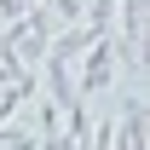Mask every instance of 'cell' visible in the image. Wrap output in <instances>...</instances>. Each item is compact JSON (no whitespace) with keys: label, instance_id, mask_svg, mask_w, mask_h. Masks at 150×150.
<instances>
[{"label":"cell","instance_id":"obj_1","mask_svg":"<svg viewBox=\"0 0 150 150\" xmlns=\"http://www.w3.org/2000/svg\"><path fill=\"white\" fill-rule=\"evenodd\" d=\"M69 69H75V93H81V98L104 93V87L115 81V46H110V35H98L93 46H87V52L69 64Z\"/></svg>","mask_w":150,"mask_h":150},{"label":"cell","instance_id":"obj_2","mask_svg":"<svg viewBox=\"0 0 150 150\" xmlns=\"http://www.w3.org/2000/svg\"><path fill=\"white\" fill-rule=\"evenodd\" d=\"M93 29H87V23H64V29H52V35H46V58H58V64H75V58L87 52V46H93Z\"/></svg>","mask_w":150,"mask_h":150},{"label":"cell","instance_id":"obj_3","mask_svg":"<svg viewBox=\"0 0 150 150\" xmlns=\"http://www.w3.org/2000/svg\"><path fill=\"white\" fill-rule=\"evenodd\" d=\"M46 12H52V29H64V23H81V12H87V0H52Z\"/></svg>","mask_w":150,"mask_h":150}]
</instances>
